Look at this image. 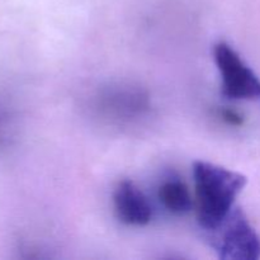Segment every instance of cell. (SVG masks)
Returning <instances> with one entry per match:
<instances>
[{
	"mask_svg": "<svg viewBox=\"0 0 260 260\" xmlns=\"http://www.w3.org/2000/svg\"><path fill=\"white\" fill-rule=\"evenodd\" d=\"M197 221L212 231L234 210V203L248 183L245 175L207 161L193 162Z\"/></svg>",
	"mask_w": 260,
	"mask_h": 260,
	"instance_id": "1",
	"label": "cell"
},
{
	"mask_svg": "<svg viewBox=\"0 0 260 260\" xmlns=\"http://www.w3.org/2000/svg\"><path fill=\"white\" fill-rule=\"evenodd\" d=\"M95 116L111 126L127 128L141 123L152 109L150 93L134 83H109L91 99Z\"/></svg>",
	"mask_w": 260,
	"mask_h": 260,
	"instance_id": "2",
	"label": "cell"
},
{
	"mask_svg": "<svg viewBox=\"0 0 260 260\" xmlns=\"http://www.w3.org/2000/svg\"><path fill=\"white\" fill-rule=\"evenodd\" d=\"M211 246L223 260L260 259V238L244 212L234 208L215 230L210 231Z\"/></svg>",
	"mask_w": 260,
	"mask_h": 260,
	"instance_id": "3",
	"label": "cell"
},
{
	"mask_svg": "<svg viewBox=\"0 0 260 260\" xmlns=\"http://www.w3.org/2000/svg\"><path fill=\"white\" fill-rule=\"evenodd\" d=\"M213 58L221 76V93L229 99L260 101V79L225 41L213 46Z\"/></svg>",
	"mask_w": 260,
	"mask_h": 260,
	"instance_id": "4",
	"label": "cell"
},
{
	"mask_svg": "<svg viewBox=\"0 0 260 260\" xmlns=\"http://www.w3.org/2000/svg\"><path fill=\"white\" fill-rule=\"evenodd\" d=\"M113 206L121 222L142 228L151 222L152 207L146 196L131 180H122L113 193Z\"/></svg>",
	"mask_w": 260,
	"mask_h": 260,
	"instance_id": "5",
	"label": "cell"
},
{
	"mask_svg": "<svg viewBox=\"0 0 260 260\" xmlns=\"http://www.w3.org/2000/svg\"><path fill=\"white\" fill-rule=\"evenodd\" d=\"M19 107L4 86H0V155L14 146L19 135Z\"/></svg>",
	"mask_w": 260,
	"mask_h": 260,
	"instance_id": "6",
	"label": "cell"
},
{
	"mask_svg": "<svg viewBox=\"0 0 260 260\" xmlns=\"http://www.w3.org/2000/svg\"><path fill=\"white\" fill-rule=\"evenodd\" d=\"M157 198L162 207L172 215L183 216L193 207L189 189L179 178H168L162 180L157 189Z\"/></svg>",
	"mask_w": 260,
	"mask_h": 260,
	"instance_id": "7",
	"label": "cell"
},
{
	"mask_svg": "<svg viewBox=\"0 0 260 260\" xmlns=\"http://www.w3.org/2000/svg\"><path fill=\"white\" fill-rule=\"evenodd\" d=\"M217 118H220L223 123L229 124L233 127H240L244 124V117L239 113L238 111L228 107H220L216 111Z\"/></svg>",
	"mask_w": 260,
	"mask_h": 260,
	"instance_id": "8",
	"label": "cell"
}]
</instances>
